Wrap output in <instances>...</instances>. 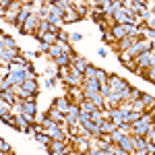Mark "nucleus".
I'll return each instance as SVG.
<instances>
[{
    "mask_svg": "<svg viewBox=\"0 0 155 155\" xmlns=\"http://www.w3.org/2000/svg\"><path fill=\"white\" fill-rule=\"evenodd\" d=\"M116 19H118V21H122V23H132V19L124 11H120V8L116 11Z\"/></svg>",
    "mask_w": 155,
    "mask_h": 155,
    "instance_id": "obj_1",
    "label": "nucleus"
},
{
    "mask_svg": "<svg viewBox=\"0 0 155 155\" xmlns=\"http://www.w3.org/2000/svg\"><path fill=\"white\" fill-rule=\"evenodd\" d=\"M139 62H141V64H155V56H151V54H143V56L139 58Z\"/></svg>",
    "mask_w": 155,
    "mask_h": 155,
    "instance_id": "obj_2",
    "label": "nucleus"
},
{
    "mask_svg": "<svg viewBox=\"0 0 155 155\" xmlns=\"http://www.w3.org/2000/svg\"><path fill=\"white\" fill-rule=\"evenodd\" d=\"M50 134L56 139V141H62V132L58 130V128H54V126H50Z\"/></svg>",
    "mask_w": 155,
    "mask_h": 155,
    "instance_id": "obj_3",
    "label": "nucleus"
},
{
    "mask_svg": "<svg viewBox=\"0 0 155 155\" xmlns=\"http://www.w3.org/2000/svg\"><path fill=\"white\" fill-rule=\"evenodd\" d=\"M23 110H25V114H29V116H31V114L35 112V104H31V101H29V104H25V106H23Z\"/></svg>",
    "mask_w": 155,
    "mask_h": 155,
    "instance_id": "obj_4",
    "label": "nucleus"
},
{
    "mask_svg": "<svg viewBox=\"0 0 155 155\" xmlns=\"http://www.w3.org/2000/svg\"><path fill=\"white\" fill-rule=\"evenodd\" d=\"M77 116H79V110H77V107H71V114H68V120H71V122H77Z\"/></svg>",
    "mask_w": 155,
    "mask_h": 155,
    "instance_id": "obj_5",
    "label": "nucleus"
},
{
    "mask_svg": "<svg viewBox=\"0 0 155 155\" xmlns=\"http://www.w3.org/2000/svg\"><path fill=\"white\" fill-rule=\"evenodd\" d=\"M145 130H147V122L143 120V122H139V124H137V132H145Z\"/></svg>",
    "mask_w": 155,
    "mask_h": 155,
    "instance_id": "obj_6",
    "label": "nucleus"
},
{
    "mask_svg": "<svg viewBox=\"0 0 155 155\" xmlns=\"http://www.w3.org/2000/svg\"><path fill=\"white\" fill-rule=\"evenodd\" d=\"M114 35L118 37V39H120V37H124V29H122V27H116V29H114Z\"/></svg>",
    "mask_w": 155,
    "mask_h": 155,
    "instance_id": "obj_7",
    "label": "nucleus"
},
{
    "mask_svg": "<svg viewBox=\"0 0 155 155\" xmlns=\"http://www.w3.org/2000/svg\"><path fill=\"white\" fill-rule=\"evenodd\" d=\"M52 41H56V39H54V35H52V33H50V35H44V44H52Z\"/></svg>",
    "mask_w": 155,
    "mask_h": 155,
    "instance_id": "obj_8",
    "label": "nucleus"
},
{
    "mask_svg": "<svg viewBox=\"0 0 155 155\" xmlns=\"http://www.w3.org/2000/svg\"><path fill=\"white\" fill-rule=\"evenodd\" d=\"M134 147H137V149H139V147H141V149H145V147H147V143H145V141H139V139H137V141H134Z\"/></svg>",
    "mask_w": 155,
    "mask_h": 155,
    "instance_id": "obj_9",
    "label": "nucleus"
},
{
    "mask_svg": "<svg viewBox=\"0 0 155 155\" xmlns=\"http://www.w3.org/2000/svg\"><path fill=\"white\" fill-rule=\"evenodd\" d=\"M2 46H11L12 48V39L11 37H2Z\"/></svg>",
    "mask_w": 155,
    "mask_h": 155,
    "instance_id": "obj_10",
    "label": "nucleus"
},
{
    "mask_svg": "<svg viewBox=\"0 0 155 155\" xmlns=\"http://www.w3.org/2000/svg\"><path fill=\"white\" fill-rule=\"evenodd\" d=\"M58 104H60V110H68V104H66V101H64V99H60Z\"/></svg>",
    "mask_w": 155,
    "mask_h": 155,
    "instance_id": "obj_11",
    "label": "nucleus"
},
{
    "mask_svg": "<svg viewBox=\"0 0 155 155\" xmlns=\"http://www.w3.org/2000/svg\"><path fill=\"white\" fill-rule=\"evenodd\" d=\"M83 106H85V110H89V112H93V104H89V101H85Z\"/></svg>",
    "mask_w": 155,
    "mask_h": 155,
    "instance_id": "obj_12",
    "label": "nucleus"
},
{
    "mask_svg": "<svg viewBox=\"0 0 155 155\" xmlns=\"http://www.w3.org/2000/svg\"><path fill=\"white\" fill-rule=\"evenodd\" d=\"M25 19H27V11H23V12H21V15H19V21H21V23H23Z\"/></svg>",
    "mask_w": 155,
    "mask_h": 155,
    "instance_id": "obj_13",
    "label": "nucleus"
},
{
    "mask_svg": "<svg viewBox=\"0 0 155 155\" xmlns=\"http://www.w3.org/2000/svg\"><path fill=\"white\" fill-rule=\"evenodd\" d=\"M0 149H2V151H8V145L4 143V141H2V143H0Z\"/></svg>",
    "mask_w": 155,
    "mask_h": 155,
    "instance_id": "obj_14",
    "label": "nucleus"
},
{
    "mask_svg": "<svg viewBox=\"0 0 155 155\" xmlns=\"http://www.w3.org/2000/svg\"><path fill=\"white\" fill-rule=\"evenodd\" d=\"M153 27H155V19H153Z\"/></svg>",
    "mask_w": 155,
    "mask_h": 155,
    "instance_id": "obj_15",
    "label": "nucleus"
}]
</instances>
